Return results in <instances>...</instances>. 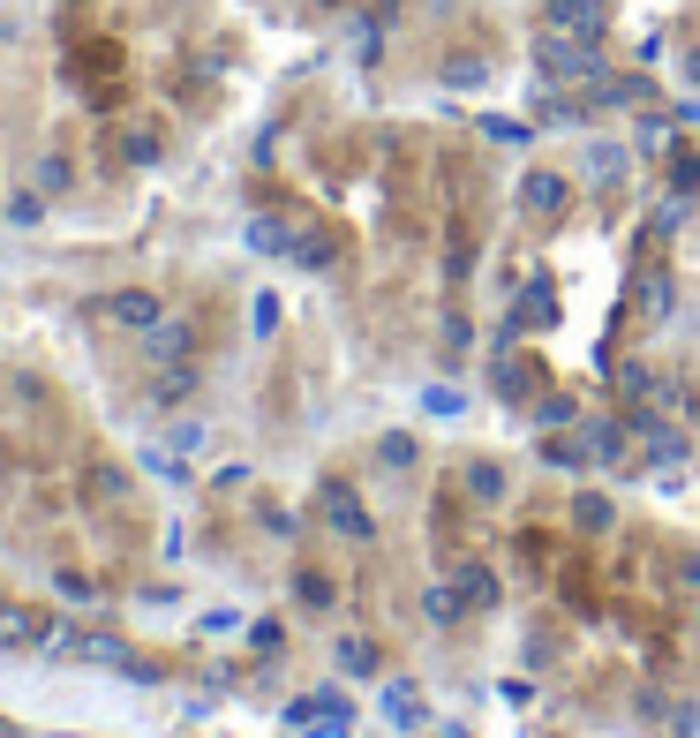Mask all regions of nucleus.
I'll list each match as a JSON object with an SVG mask.
<instances>
[{"label":"nucleus","mask_w":700,"mask_h":738,"mask_svg":"<svg viewBox=\"0 0 700 738\" xmlns=\"http://www.w3.org/2000/svg\"><path fill=\"white\" fill-rule=\"evenodd\" d=\"M686 84L700 90V45H693V53H686Z\"/></svg>","instance_id":"24"},{"label":"nucleus","mask_w":700,"mask_h":738,"mask_svg":"<svg viewBox=\"0 0 700 738\" xmlns=\"http://www.w3.org/2000/svg\"><path fill=\"white\" fill-rule=\"evenodd\" d=\"M633 423H640V452H648V460H662V468L686 460V437L678 430H662V423H648V415H633Z\"/></svg>","instance_id":"11"},{"label":"nucleus","mask_w":700,"mask_h":738,"mask_svg":"<svg viewBox=\"0 0 700 738\" xmlns=\"http://www.w3.org/2000/svg\"><path fill=\"white\" fill-rule=\"evenodd\" d=\"M39 641H53V618L45 610L0 603V649H39Z\"/></svg>","instance_id":"8"},{"label":"nucleus","mask_w":700,"mask_h":738,"mask_svg":"<svg viewBox=\"0 0 700 738\" xmlns=\"http://www.w3.org/2000/svg\"><path fill=\"white\" fill-rule=\"evenodd\" d=\"M159 151H166L159 129H128L121 136V159H128V167H159Z\"/></svg>","instance_id":"18"},{"label":"nucleus","mask_w":700,"mask_h":738,"mask_svg":"<svg viewBox=\"0 0 700 738\" xmlns=\"http://www.w3.org/2000/svg\"><path fill=\"white\" fill-rule=\"evenodd\" d=\"M670 151V114H640L633 121V159H662Z\"/></svg>","instance_id":"15"},{"label":"nucleus","mask_w":700,"mask_h":738,"mask_svg":"<svg viewBox=\"0 0 700 738\" xmlns=\"http://www.w3.org/2000/svg\"><path fill=\"white\" fill-rule=\"evenodd\" d=\"M580 452H587V468H611V475H625V430L618 423H580Z\"/></svg>","instance_id":"6"},{"label":"nucleus","mask_w":700,"mask_h":738,"mask_svg":"<svg viewBox=\"0 0 700 738\" xmlns=\"http://www.w3.org/2000/svg\"><path fill=\"white\" fill-rule=\"evenodd\" d=\"M325 521L339 527L347 543H362V535H370V505H362V498H354L347 482H331V490H325Z\"/></svg>","instance_id":"9"},{"label":"nucleus","mask_w":700,"mask_h":738,"mask_svg":"<svg viewBox=\"0 0 700 738\" xmlns=\"http://www.w3.org/2000/svg\"><path fill=\"white\" fill-rule=\"evenodd\" d=\"M287 724L294 731H347V724H354V708H347V694H309V700H294L287 708Z\"/></svg>","instance_id":"5"},{"label":"nucleus","mask_w":700,"mask_h":738,"mask_svg":"<svg viewBox=\"0 0 700 738\" xmlns=\"http://www.w3.org/2000/svg\"><path fill=\"white\" fill-rule=\"evenodd\" d=\"M535 61H542V76H550V84H595V76H603L595 39H565V31H542Z\"/></svg>","instance_id":"1"},{"label":"nucleus","mask_w":700,"mask_h":738,"mask_svg":"<svg viewBox=\"0 0 700 738\" xmlns=\"http://www.w3.org/2000/svg\"><path fill=\"white\" fill-rule=\"evenodd\" d=\"M611 521H618V505H611L603 490H580V498H573V527H580V535H603Z\"/></svg>","instance_id":"14"},{"label":"nucleus","mask_w":700,"mask_h":738,"mask_svg":"<svg viewBox=\"0 0 700 738\" xmlns=\"http://www.w3.org/2000/svg\"><path fill=\"white\" fill-rule=\"evenodd\" d=\"M542 15L565 39H603V0H542Z\"/></svg>","instance_id":"7"},{"label":"nucleus","mask_w":700,"mask_h":738,"mask_svg":"<svg viewBox=\"0 0 700 738\" xmlns=\"http://www.w3.org/2000/svg\"><path fill=\"white\" fill-rule=\"evenodd\" d=\"M467 490H475V498H505V475H497V468H467Z\"/></svg>","instance_id":"22"},{"label":"nucleus","mask_w":700,"mask_h":738,"mask_svg":"<svg viewBox=\"0 0 700 738\" xmlns=\"http://www.w3.org/2000/svg\"><path fill=\"white\" fill-rule=\"evenodd\" d=\"M339 663H347L354 678H376V641H362V633H347V641H339Z\"/></svg>","instance_id":"19"},{"label":"nucleus","mask_w":700,"mask_h":738,"mask_svg":"<svg viewBox=\"0 0 700 738\" xmlns=\"http://www.w3.org/2000/svg\"><path fill=\"white\" fill-rule=\"evenodd\" d=\"M39 189H45V196H61V189H68V159H61V151L39 159Z\"/></svg>","instance_id":"20"},{"label":"nucleus","mask_w":700,"mask_h":738,"mask_svg":"<svg viewBox=\"0 0 700 738\" xmlns=\"http://www.w3.org/2000/svg\"><path fill=\"white\" fill-rule=\"evenodd\" d=\"M294 264H301V271H325V264H331V234H325V226L294 234Z\"/></svg>","instance_id":"16"},{"label":"nucleus","mask_w":700,"mask_h":738,"mask_svg":"<svg viewBox=\"0 0 700 738\" xmlns=\"http://www.w3.org/2000/svg\"><path fill=\"white\" fill-rule=\"evenodd\" d=\"M301 603H309V610L331 603V580H325V573H301Z\"/></svg>","instance_id":"23"},{"label":"nucleus","mask_w":700,"mask_h":738,"mask_svg":"<svg viewBox=\"0 0 700 738\" xmlns=\"http://www.w3.org/2000/svg\"><path fill=\"white\" fill-rule=\"evenodd\" d=\"M422 407H429V415H459V407H467V399H459L453 385H429V392H422Z\"/></svg>","instance_id":"21"},{"label":"nucleus","mask_w":700,"mask_h":738,"mask_svg":"<svg viewBox=\"0 0 700 738\" xmlns=\"http://www.w3.org/2000/svg\"><path fill=\"white\" fill-rule=\"evenodd\" d=\"M580 159H587V181H618L633 167V143H587Z\"/></svg>","instance_id":"13"},{"label":"nucleus","mask_w":700,"mask_h":738,"mask_svg":"<svg viewBox=\"0 0 700 738\" xmlns=\"http://www.w3.org/2000/svg\"><path fill=\"white\" fill-rule=\"evenodd\" d=\"M144 354H151V370H166V362H197V324H189V317H159V324L144 332Z\"/></svg>","instance_id":"4"},{"label":"nucleus","mask_w":700,"mask_h":738,"mask_svg":"<svg viewBox=\"0 0 700 738\" xmlns=\"http://www.w3.org/2000/svg\"><path fill=\"white\" fill-rule=\"evenodd\" d=\"M565 204H573V181L558 167H528L520 174V212L528 218H565Z\"/></svg>","instance_id":"3"},{"label":"nucleus","mask_w":700,"mask_h":738,"mask_svg":"<svg viewBox=\"0 0 700 738\" xmlns=\"http://www.w3.org/2000/svg\"><path fill=\"white\" fill-rule=\"evenodd\" d=\"M189 392H197V362H166V370H159V407L189 399Z\"/></svg>","instance_id":"17"},{"label":"nucleus","mask_w":700,"mask_h":738,"mask_svg":"<svg viewBox=\"0 0 700 738\" xmlns=\"http://www.w3.org/2000/svg\"><path fill=\"white\" fill-rule=\"evenodd\" d=\"M98 317L121 324V332H151V324L166 317V302H159V287H114V295L98 302Z\"/></svg>","instance_id":"2"},{"label":"nucleus","mask_w":700,"mask_h":738,"mask_svg":"<svg viewBox=\"0 0 700 738\" xmlns=\"http://www.w3.org/2000/svg\"><path fill=\"white\" fill-rule=\"evenodd\" d=\"M384 716H392L400 731H414V724L429 716V708H422V686H407V678H392V686H384Z\"/></svg>","instance_id":"12"},{"label":"nucleus","mask_w":700,"mask_h":738,"mask_svg":"<svg viewBox=\"0 0 700 738\" xmlns=\"http://www.w3.org/2000/svg\"><path fill=\"white\" fill-rule=\"evenodd\" d=\"M453 588H459V603H467V610H490L497 603V573H490V565H475V558L453 573Z\"/></svg>","instance_id":"10"}]
</instances>
